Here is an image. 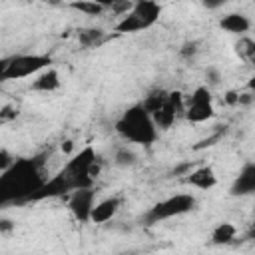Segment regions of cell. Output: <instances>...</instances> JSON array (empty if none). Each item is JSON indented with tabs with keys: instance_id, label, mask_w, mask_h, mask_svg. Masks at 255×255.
I'll use <instances>...</instances> for the list:
<instances>
[{
	"instance_id": "6da1fadb",
	"label": "cell",
	"mask_w": 255,
	"mask_h": 255,
	"mask_svg": "<svg viewBox=\"0 0 255 255\" xmlns=\"http://www.w3.org/2000/svg\"><path fill=\"white\" fill-rule=\"evenodd\" d=\"M44 159L36 157H20L14 161V165L0 173V207L8 203H20L28 201L34 191L40 189V185L46 181L44 173Z\"/></svg>"
},
{
	"instance_id": "7a4b0ae2",
	"label": "cell",
	"mask_w": 255,
	"mask_h": 255,
	"mask_svg": "<svg viewBox=\"0 0 255 255\" xmlns=\"http://www.w3.org/2000/svg\"><path fill=\"white\" fill-rule=\"evenodd\" d=\"M114 128H116L120 137H124L129 143H137V145H151L159 135V131L153 126L151 116L143 110L141 104L129 106L116 120Z\"/></svg>"
},
{
	"instance_id": "3957f363",
	"label": "cell",
	"mask_w": 255,
	"mask_h": 255,
	"mask_svg": "<svg viewBox=\"0 0 255 255\" xmlns=\"http://www.w3.org/2000/svg\"><path fill=\"white\" fill-rule=\"evenodd\" d=\"M98 153L94 149V145H84L80 151L72 153V157L66 161V165L62 167V171L70 177L74 189H88V187H94L96 179H92L90 175V169L92 165L98 161Z\"/></svg>"
},
{
	"instance_id": "277c9868",
	"label": "cell",
	"mask_w": 255,
	"mask_h": 255,
	"mask_svg": "<svg viewBox=\"0 0 255 255\" xmlns=\"http://www.w3.org/2000/svg\"><path fill=\"white\" fill-rule=\"evenodd\" d=\"M48 68H52V56L48 54H16L12 58H6L4 80L34 78Z\"/></svg>"
},
{
	"instance_id": "5b68a950",
	"label": "cell",
	"mask_w": 255,
	"mask_h": 255,
	"mask_svg": "<svg viewBox=\"0 0 255 255\" xmlns=\"http://www.w3.org/2000/svg\"><path fill=\"white\" fill-rule=\"evenodd\" d=\"M195 203L197 201L191 193L169 195V197L157 201L153 207H149V211L145 213V221L147 223H159V221H165V219H171V217L185 215V213L195 209Z\"/></svg>"
},
{
	"instance_id": "8992f818",
	"label": "cell",
	"mask_w": 255,
	"mask_h": 255,
	"mask_svg": "<svg viewBox=\"0 0 255 255\" xmlns=\"http://www.w3.org/2000/svg\"><path fill=\"white\" fill-rule=\"evenodd\" d=\"M74 191V185L70 181V177L60 169L56 175H52L50 179H46L38 191L32 193V197L28 201H42V199H54V197H64L70 195Z\"/></svg>"
},
{
	"instance_id": "52a82bcc",
	"label": "cell",
	"mask_w": 255,
	"mask_h": 255,
	"mask_svg": "<svg viewBox=\"0 0 255 255\" xmlns=\"http://www.w3.org/2000/svg\"><path fill=\"white\" fill-rule=\"evenodd\" d=\"M96 203V191L94 187L88 189H74L68 195V209L80 223H90V213Z\"/></svg>"
},
{
	"instance_id": "ba28073f",
	"label": "cell",
	"mask_w": 255,
	"mask_h": 255,
	"mask_svg": "<svg viewBox=\"0 0 255 255\" xmlns=\"http://www.w3.org/2000/svg\"><path fill=\"white\" fill-rule=\"evenodd\" d=\"M120 207H122V197H118V195H110V197L96 201L92 207V213H90V223H96V225L108 223L110 219L116 217Z\"/></svg>"
},
{
	"instance_id": "9c48e42d",
	"label": "cell",
	"mask_w": 255,
	"mask_h": 255,
	"mask_svg": "<svg viewBox=\"0 0 255 255\" xmlns=\"http://www.w3.org/2000/svg\"><path fill=\"white\" fill-rule=\"evenodd\" d=\"M185 183L201 189V191H209L217 185V173L211 165H195L187 175H185Z\"/></svg>"
},
{
	"instance_id": "30bf717a",
	"label": "cell",
	"mask_w": 255,
	"mask_h": 255,
	"mask_svg": "<svg viewBox=\"0 0 255 255\" xmlns=\"http://www.w3.org/2000/svg\"><path fill=\"white\" fill-rule=\"evenodd\" d=\"M129 12L141 22L143 28H151L159 20L161 4H157L153 0H139V2H133V6H131Z\"/></svg>"
},
{
	"instance_id": "8fae6325",
	"label": "cell",
	"mask_w": 255,
	"mask_h": 255,
	"mask_svg": "<svg viewBox=\"0 0 255 255\" xmlns=\"http://www.w3.org/2000/svg\"><path fill=\"white\" fill-rule=\"evenodd\" d=\"M255 191V163L247 161L231 185V195H251Z\"/></svg>"
},
{
	"instance_id": "7c38bea8",
	"label": "cell",
	"mask_w": 255,
	"mask_h": 255,
	"mask_svg": "<svg viewBox=\"0 0 255 255\" xmlns=\"http://www.w3.org/2000/svg\"><path fill=\"white\" fill-rule=\"evenodd\" d=\"M219 28L223 32H227V34H235V36L241 38V36H245L249 32L251 20L241 12H229L219 20Z\"/></svg>"
},
{
	"instance_id": "4fadbf2b",
	"label": "cell",
	"mask_w": 255,
	"mask_h": 255,
	"mask_svg": "<svg viewBox=\"0 0 255 255\" xmlns=\"http://www.w3.org/2000/svg\"><path fill=\"white\" fill-rule=\"evenodd\" d=\"M60 74L58 70L54 68H48L44 72H40L38 76H34L32 84H30V90L32 92H42V94H50V92H56L60 88Z\"/></svg>"
},
{
	"instance_id": "5bb4252c",
	"label": "cell",
	"mask_w": 255,
	"mask_h": 255,
	"mask_svg": "<svg viewBox=\"0 0 255 255\" xmlns=\"http://www.w3.org/2000/svg\"><path fill=\"white\" fill-rule=\"evenodd\" d=\"M185 120L191 124H203L215 116L213 104H185Z\"/></svg>"
},
{
	"instance_id": "9a60e30c",
	"label": "cell",
	"mask_w": 255,
	"mask_h": 255,
	"mask_svg": "<svg viewBox=\"0 0 255 255\" xmlns=\"http://www.w3.org/2000/svg\"><path fill=\"white\" fill-rule=\"evenodd\" d=\"M237 237V227L231 221H221L211 231V243L213 245H229Z\"/></svg>"
},
{
	"instance_id": "2e32d148",
	"label": "cell",
	"mask_w": 255,
	"mask_h": 255,
	"mask_svg": "<svg viewBox=\"0 0 255 255\" xmlns=\"http://www.w3.org/2000/svg\"><path fill=\"white\" fill-rule=\"evenodd\" d=\"M167 90H163V88H155V90H151L145 98H143V102H139L141 106H143V110L151 116V114H155L159 108H163L165 104H167Z\"/></svg>"
},
{
	"instance_id": "e0dca14e",
	"label": "cell",
	"mask_w": 255,
	"mask_h": 255,
	"mask_svg": "<svg viewBox=\"0 0 255 255\" xmlns=\"http://www.w3.org/2000/svg\"><path fill=\"white\" fill-rule=\"evenodd\" d=\"M151 120H153V126H155L157 131H159V129H169V128L175 124L177 114L173 112V108H171L169 104H165V106L159 108L155 114H151Z\"/></svg>"
},
{
	"instance_id": "ac0fdd59",
	"label": "cell",
	"mask_w": 255,
	"mask_h": 255,
	"mask_svg": "<svg viewBox=\"0 0 255 255\" xmlns=\"http://www.w3.org/2000/svg\"><path fill=\"white\" fill-rule=\"evenodd\" d=\"M104 38H106V32L102 28H84L78 32V42L84 48H96L104 42Z\"/></svg>"
},
{
	"instance_id": "d6986e66",
	"label": "cell",
	"mask_w": 255,
	"mask_h": 255,
	"mask_svg": "<svg viewBox=\"0 0 255 255\" xmlns=\"http://www.w3.org/2000/svg\"><path fill=\"white\" fill-rule=\"evenodd\" d=\"M114 30L118 32V34H135V32H139V30H145L143 26H141V22L131 14V12H128L126 16H122L118 22H116V26H114Z\"/></svg>"
},
{
	"instance_id": "ffe728a7",
	"label": "cell",
	"mask_w": 255,
	"mask_h": 255,
	"mask_svg": "<svg viewBox=\"0 0 255 255\" xmlns=\"http://www.w3.org/2000/svg\"><path fill=\"white\" fill-rule=\"evenodd\" d=\"M70 8H74L86 16H100L106 10V4L96 2V0H80V2H70Z\"/></svg>"
},
{
	"instance_id": "44dd1931",
	"label": "cell",
	"mask_w": 255,
	"mask_h": 255,
	"mask_svg": "<svg viewBox=\"0 0 255 255\" xmlns=\"http://www.w3.org/2000/svg\"><path fill=\"white\" fill-rule=\"evenodd\" d=\"M235 52H237V56H239L243 62L251 64V62L255 60V42H253L251 38H247V36H241L239 42L235 44Z\"/></svg>"
},
{
	"instance_id": "7402d4cb",
	"label": "cell",
	"mask_w": 255,
	"mask_h": 255,
	"mask_svg": "<svg viewBox=\"0 0 255 255\" xmlns=\"http://www.w3.org/2000/svg\"><path fill=\"white\" fill-rule=\"evenodd\" d=\"M114 163L120 165V167H131V165L137 163V155L128 147H120L114 155Z\"/></svg>"
},
{
	"instance_id": "603a6c76",
	"label": "cell",
	"mask_w": 255,
	"mask_h": 255,
	"mask_svg": "<svg viewBox=\"0 0 255 255\" xmlns=\"http://www.w3.org/2000/svg\"><path fill=\"white\" fill-rule=\"evenodd\" d=\"M187 104H213L211 90H209L207 86H197V88L191 92Z\"/></svg>"
},
{
	"instance_id": "cb8c5ba5",
	"label": "cell",
	"mask_w": 255,
	"mask_h": 255,
	"mask_svg": "<svg viewBox=\"0 0 255 255\" xmlns=\"http://www.w3.org/2000/svg\"><path fill=\"white\" fill-rule=\"evenodd\" d=\"M167 104L173 108V112L177 114V118L185 114V96L179 90H171L167 94Z\"/></svg>"
},
{
	"instance_id": "d4e9b609",
	"label": "cell",
	"mask_w": 255,
	"mask_h": 255,
	"mask_svg": "<svg viewBox=\"0 0 255 255\" xmlns=\"http://www.w3.org/2000/svg\"><path fill=\"white\" fill-rule=\"evenodd\" d=\"M131 6H133V2H112V4H106V8L108 10H112V14H116V16H126L129 10H131Z\"/></svg>"
},
{
	"instance_id": "484cf974",
	"label": "cell",
	"mask_w": 255,
	"mask_h": 255,
	"mask_svg": "<svg viewBox=\"0 0 255 255\" xmlns=\"http://www.w3.org/2000/svg\"><path fill=\"white\" fill-rule=\"evenodd\" d=\"M197 54H199V46H197V42H185V44L179 48V56L185 58V60H193Z\"/></svg>"
},
{
	"instance_id": "4316f807",
	"label": "cell",
	"mask_w": 255,
	"mask_h": 255,
	"mask_svg": "<svg viewBox=\"0 0 255 255\" xmlns=\"http://www.w3.org/2000/svg\"><path fill=\"white\" fill-rule=\"evenodd\" d=\"M14 155L6 149V147H0V173H4V171H8L12 165H14Z\"/></svg>"
},
{
	"instance_id": "83f0119b",
	"label": "cell",
	"mask_w": 255,
	"mask_h": 255,
	"mask_svg": "<svg viewBox=\"0 0 255 255\" xmlns=\"http://www.w3.org/2000/svg\"><path fill=\"white\" fill-rule=\"evenodd\" d=\"M205 80H207V86H217L221 82V72L211 66L205 70Z\"/></svg>"
},
{
	"instance_id": "f1b7e54d",
	"label": "cell",
	"mask_w": 255,
	"mask_h": 255,
	"mask_svg": "<svg viewBox=\"0 0 255 255\" xmlns=\"http://www.w3.org/2000/svg\"><path fill=\"white\" fill-rule=\"evenodd\" d=\"M16 223L10 217H0V235H10L14 231Z\"/></svg>"
},
{
	"instance_id": "f546056e",
	"label": "cell",
	"mask_w": 255,
	"mask_h": 255,
	"mask_svg": "<svg viewBox=\"0 0 255 255\" xmlns=\"http://www.w3.org/2000/svg\"><path fill=\"white\" fill-rule=\"evenodd\" d=\"M223 102H225L227 106H237V104H239V92H237V90H227V92L223 94Z\"/></svg>"
},
{
	"instance_id": "4dcf8cb0",
	"label": "cell",
	"mask_w": 255,
	"mask_h": 255,
	"mask_svg": "<svg viewBox=\"0 0 255 255\" xmlns=\"http://www.w3.org/2000/svg\"><path fill=\"white\" fill-rule=\"evenodd\" d=\"M195 165L191 163V161H185V163H179L177 167H173L171 169V175H187L191 169H193Z\"/></svg>"
},
{
	"instance_id": "1f68e13d",
	"label": "cell",
	"mask_w": 255,
	"mask_h": 255,
	"mask_svg": "<svg viewBox=\"0 0 255 255\" xmlns=\"http://www.w3.org/2000/svg\"><path fill=\"white\" fill-rule=\"evenodd\" d=\"M255 100L253 92H239V104L237 106H251Z\"/></svg>"
},
{
	"instance_id": "d6a6232c",
	"label": "cell",
	"mask_w": 255,
	"mask_h": 255,
	"mask_svg": "<svg viewBox=\"0 0 255 255\" xmlns=\"http://www.w3.org/2000/svg\"><path fill=\"white\" fill-rule=\"evenodd\" d=\"M60 149H62V153H66V155H70V153L74 151V141H72V139H66V141H62V145H60Z\"/></svg>"
},
{
	"instance_id": "836d02e7",
	"label": "cell",
	"mask_w": 255,
	"mask_h": 255,
	"mask_svg": "<svg viewBox=\"0 0 255 255\" xmlns=\"http://www.w3.org/2000/svg\"><path fill=\"white\" fill-rule=\"evenodd\" d=\"M4 72H6V58H0V84L6 82L4 80Z\"/></svg>"
},
{
	"instance_id": "e575fe53",
	"label": "cell",
	"mask_w": 255,
	"mask_h": 255,
	"mask_svg": "<svg viewBox=\"0 0 255 255\" xmlns=\"http://www.w3.org/2000/svg\"><path fill=\"white\" fill-rule=\"evenodd\" d=\"M203 6L205 8H219V6H223V2H203Z\"/></svg>"
}]
</instances>
